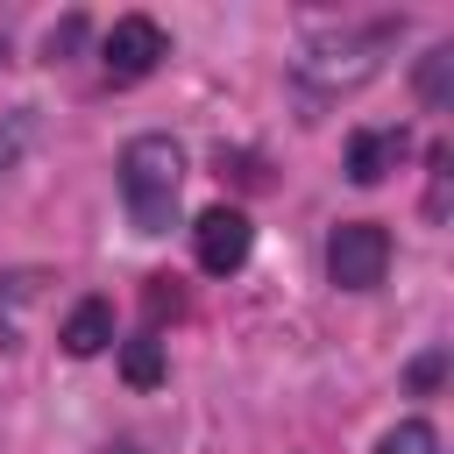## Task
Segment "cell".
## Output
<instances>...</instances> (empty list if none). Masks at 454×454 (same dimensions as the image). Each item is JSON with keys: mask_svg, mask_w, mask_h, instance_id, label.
Returning a JSON list of instances; mask_svg holds the SVG:
<instances>
[{"mask_svg": "<svg viewBox=\"0 0 454 454\" xmlns=\"http://www.w3.org/2000/svg\"><path fill=\"white\" fill-rule=\"evenodd\" d=\"M177 184H184V149L170 135H135L121 149V199L135 234H170L177 220Z\"/></svg>", "mask_w": 454, "mask_h": 454, "instance_id": "6da1fadb", "label": "cell"}, {"mask_svg": "<svg viewBox=\"0 0 454 454\" xmlns=\"http://www.w3.org/2000/svg\"><path fill=\"white\" fill-rule=\"evenodd\" d=\"M390 35H397V21H376V28H348V35H319V43H305V50L291 57V71H298L305 85H319V92H348V85L376 78V64H383Z\"/></svg>", "mask_w": 454, "mask_h": 454, "instance_id": "7a4b0ae2", "label": "cell"}, {"mask_svg": "<svg viewBox=\"0 0 454 454\" xmlns=\"http://www.w3.org/2000/svg\"><path fill=\"white\" fill-rule=\"evenodd\" d=\"M383 270H390V234L376 220H340L326 234V277L340 291H376Z\"/></svg>", "mask_w": 454, "mask_h": 454, "instance_id": "3957f363", "label": "cell"}, {"mask_svg": "<svg viewBox=\"0 0 454 454\" xmlns=\"http://www.w3.org/2000/svg\"><path fill=\"white\" fill-rule=\"evenodd\" d=\"M163 57H170V43H163V28H156L149 14H121V21L106 28V43H99V64H106V78H114V85L149 78Z\"/></svg>", "mask_w": 454, "mask_h": 454, "instance_id": "277c9868", "label": "cell"}, {"mask_svg": "<svg viewBox=\"0 0 454 454\" xmlns=\"http://www.w3.org/2000/svg\"><path fill=\"white\" fill-rule=\"evenodd\" d=\"M192 248H199V270L206 277H234L248 262V248H255V227H248L241 206H206L192 220Z\"/></svg>", "mask_w": 454, "mask_h": 454, "instance_id": "5b68a950", "label": "cell"}, {"mask_svg": "<svg viewBox=\"0 0 454 454\" xmlns=\"http://www.w3.org/2000/svg\"><path fill=\"white\" fill-rule=\"evenodd\" d=\"M404 163V128H355L348 135V177L355 184H383Z\"/></svg>", "mask_w": 454, "mask_h": 454, "instance_id": "8992f818", "label": "cell"}, {"mask_svg": "<svg viewBox=\"0 0 454 454\" xmlns=\"http://www.w3.org/2000/svg\"><path fill=\"white\" fill-rule=\"evenodd\" d=\"M57 340H64V355H99V348L114 340V305H106V298H78Z\"/></svg>", "mask_w": 454, "mask_h": 454, "instance_id": "52a82bcc", "label": "cell"}, {"mask_svg": "<svg viewBox=\"0 0 454 454\" xmlns=\"http://www.w3.org/2000/svg\"><path fill=\"white\" fill-rule=\"evenodd\" d=\"M121 376H128L135 390H156V383H163V340H156V333L128 340V348H121Z\"/></svg>", "mask_w": 454, "mask_h": 454, "instance_id": "ba28073f", "label": "cell"}, {"mask_svg": "<svg viewBox=\"0 0 454 454\" xmlns=\"http://www.w3.org/2000/svg\"><path fill=\"white\" fill-rule=\"evenodd\" d=\"M376 454H440V433H433L426 419H397V426L376 440Z\"/></svg>", "mask_w": 454, "mask_h": 454, "instance_id": "9c48e42d", "label": "cell"}, {"mask_svg": "<svg viewBox=\"0 0 454 454\" xmlns=\"http://www.w3.org/2000/svg\"><path fill=\"white\" fill-rule=\"evenodd\" d=\"M447 92H454V50H433L419 64V99L426 106H447Z\"/></svg>", "mask_w": 454, "mask_h": 454, "instance_id": "30bf717a", "label": "cell"}, {"mask_svg": "<svg viewBox=\"0 0 454 454\" xmlns=\"http://www.w3.org/2000/svg\"><path fill=\"white\" fill-rule=\"evenodd\" d=\"M142 305H149V319H177V305H184V291H177V277H149V291H142Z\"/></svg>", "mask_w": 454, "mask_h": 454, "instance_id": "8fae6325", "label": "cell"}, {"mask_svg": "<svg viewBox=\"0 0 454 454\" xmlns=\"http://www.w3.org/2000/svg\"><path fill=\"white\" fill-rule=\"evenodd\" d=\"M78 43H85V21H78V14H71V21H57V28L43 35V50H50V64H57V57H71Z\"/></svg>", "mask_w": 454, "mask_h": 454, "instance_id": "7c38bea8", "label": "cell"}, {"mask_svg": "<svg viewBox=\"0 0 454 454\" xmlns=\"http://www.w3.org/2000/svg\"><path fill=\"white\" fill-rule=\"evenodd\" d=\"M14 163H21V135L7 128V135H0V184H7V170H14Z\"/></svg>", "mask_w": 454, "mask_h": 454, "instance_id": "4fadbf2b", "label": "cell"}, {"mask_svg": "<svg viewBox=\"0 0 454 454\" xmlns=\"http://www.w3.org/2000/svg\"><path fill=\"white\" fill-rule=\"evenodd\" d=\"M411 383H419V390H433V383H440V355H426V362H411Z\"/></svg>", "mask_w": 454, "mask_h": 454, "instance_id": "5bb4252c", "label": "cell"}, {"mask_svg": "<svg viewBox=\"0 0 454 454\" xmlns=\"http://www.w3.org/2000/svg\"><path fill=\"white\" fill-rule=\"evenodd\" d=\"M0 64H7V35H0Z\"/></svg>", "mask_w": 454, "mask_h": 454, "instance_id": "9a60e30c", "label": "cell"}]
</instances>
